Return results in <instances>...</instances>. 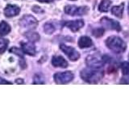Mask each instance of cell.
<instances>
[{"mask_svg": "<svg viewBox=\"0 0 129 121\" xmlns=\"http://www.w3.org/2000/svg\"><path fill=\"white\" fill-rule=\"evenodd\" d=\"M103 71L101 69L89 67L81 72V78L89 83H97L103 78Z\"/></svg>", "mask_w": 129, "mask_h": 121, "instance_id": "1", "label": "cell"}, {"mask_svg": "<svg viewBox=\"0 0 129 121\" xmlns=\"http://www.w3.org/2000/svg\"><path fill=\"white\" fill-rule=\"evenodd\" d=\"M106 44L112 52H115V53H121L127 48L125 42L118 36H110L107 39Z\"/></svg>", "mask_w": 129, "mask_h": 121, "instance_id": "2", "label": "cell"}, {"mask_svg": "<svg viewBox=\"0 0 129 121\" xmlns=\"http://www.w3.org/2000/svg\"><path fill=\"white\" fill-rule=\"evenodd\" d=\"M87 7H77L75 5H68L64 7V12L70 15H84L88 12Z\"/></svg>", "mask_w": 129, "mask_h": 121, "instance_id": "3", "label": "cell"}, {"mask_svg": "<svg viewBox=\"0 0 129 121\" xmlns=\"http://www.w3.org/2000/svg\"><path fill=\"white\" fill-rule=\"evenodd\" d=\"M74 74L70 71L57 73L54 75V80L56 84H66L73 80Z\"/></svg>", "mask_w": 129, "mask_h": 121, "instance_id": "4", "label": "cell"}, {"mask_svg": "<svg viewBox=\"0 0 129 121\" xmlns=\"http://www.w3.org/2000/svg\"><path fill=\"white\" fill-rule=\"evenodd\" d=\"M21 26L26 28H35L38 24V21L34 16L30 15H26L20 19Z\"/></svg>", "mask_w": 129, "mask_h": 121, "instance_id": "5", "label": "cell"}, {"mask_svg": "<svg viewBox=\"0 0 129 121\" xmlns=\"http://www.w3.org/2000/svg\"><path fill=\"white\" fill-rule=\"evenodd\" d=\"M60 48L71 60H77L80 57V54L78 53V52L74 48L66 46L64 44H60Z\"/></svg>", "mask_w": 129, "mask_h": 121, "instance_id": "6", "label": "cell"}, {"mask_svg": "<svg viewBox=\"0 0 129 121\" xmlns=\"http://www.w3.org/2000/svg\"><path fill=\"white\" fill-rule=\"evenodd\" d=\"M101 23L103 24V26L107 27V29L110 30H115V31H120L121 27L120 24L116 20H113L107 17H103L101 19Z\"/></svg>", "mask_w": 129, "mask_h": 121, "instance_id": "7", "label": "cell"}, {"mask_svg": "<svg viewBox=\"0 0 129 121\" xmlns=\"http://www.w3.org/2000/svg\"><path fill=\"white\" fill-rule=\"evenodd\" d=\"M86 64L89 66V67L101 69V67L103 66V59L99 58L98 56L92 55L87 57Z\"/></svg>", "mask_w": 129, "mask_h": 121, "instance_id": "8", "label": "cell"}, {"mask_svg": "<svg viewBox=\"0 0 129 121\" xmlns=\"http://www.w3.org/2000/svg\"><path fill=\"white\" fill-rule=\"evenodd\" d=\"M64 25L69 27L73 32H77L81 29L84 26V21L82 19L73 20V21H68L64 23Z\"/></svg>", "mask_w": 129, "mask_h": 121, "instance_id": "9", "label": "cell"}, {"mask_svg": "<svg viewBox=\"0 0 129 121\" xmlns=\"http://www.w3.org/2000/svg\"><path fill=\"white\" fill-rule=\"evenodd\" d=\"M20 11V8L16 5L9 4L4 9V14L7 17H13V16L18 15Z\"/></svg>", "mask_w": 129, "mask_h": 121, "instance_id": "10", "label": "cell"}, {"mask_svg": "<svg viewBox=\"0 0 129 121\" xmlns=\"http://www.w3.org/2000/svg\"><path fill=\"white\" fill-rule=\"evenodd\" d=\"M52 64L55 67L66 68L68 66V62L61 56H54L52 60Z\"/></svg>", "mask_w": 129, "mask_h": 121, "instance_id": "11", "label": "cell"}, {"mask_svg": "<svg viewBox=\"0 0 129 121\" xmlns=\"http://www.w3.org/2000/svg\"><path fill=\"white\" fill-rule=\"evenodd\" d=\"M21 48L22 50L24 53L31 55V56H34L36 54V48L35 46L32 44L31 43H21Z\"/></svg>", "mask_w": 129, "mask_h": 121, "instance_id": "12", "label": "cell"}, {"mask_svg": "<svg viewBox=\"0 0 129 121\" xmlns=\"http://www.w3.org/2000/svg\"><path fill=\"white\" fill-rule=\"evenodd\" d=\"M93 44L92 40L90 37L88 36H82L79 39L78 41V45L81 48H89Z\"/></svg>", "mask_w": 129, "mask_h": 121, "instance_id": "13", "label": "cell"}, {"mask_svg": "<svg viewBox=\"0 0 129 121\" xmlns=\"http://www.w3.org/2000/svg\"><path fill=\"white\" fill-rule=\"evenodd\" d=\"M11 32V27L7 22L2 21L0 23V36L7 35Z\"/></svg>", "mask_w": 129, "mask_h": 121, "instance_id": "14", "label": "cell"}, {"mask_svg": "<svg viewBox=\"0 0 129 121\" xmlns=\"http://www.w3.org/2000/svg\"><path fill=\"white\" fill-rule=\"evenodd\" d=\"M123 8H124V3H121L119 6L113 7L111 9V12L116 16V17L121 18L122 17L123 12Z\"/></svg>", "mask_w": 129, "mask_h": 121, "instance_id": "15", "label": "cell"}, {"mask_svg": "<svg viewBox=\"0 0 129 121\" xmlns=\"http://www.w3.org/2000/svg\"><path fill=\"white\" fill-rule=\"evenodd\" d=\"M111 4V2L110 0H102V2H101L100 5L99 7V9L102 12H107L109 9V7H110Z\"/></svg>", "mask_w": 129, "mask_h": 121, "instance_id": "16", "label": "cell"}, {"mask_svg": "<svg viewBox=\"0 0 129 121\" xmlns=\"http://www.w3.org/2000/svg\"><path fill=\"white\" fill-rule=\"evenodd\" d=\"M26 37L27 38V40H29L31 42H35V41H38L40 40V36L38 35V33L34 32H29L26 33Z\"/></svg>", "mask_w": 129, "mask_h": 121, "instance_id": "17", "label": "cell"}, {"mask_svg": "<svg viewBox=\"0 0 129 121\" xmlns=\"http://www.w3.org/2000/svg\"><path fill=\"white\" fill-rule=\"evenodd\" d=\"M44 30L47 34H52L55 31V27L51 23H46L44 26Z\"/></svg>", "mask_w": 129, "mask_h": 121, "instance_id": "18", "label": "cell"}, {"mask_svg": "<svg viewBox=\"0 0 129 121\" xmlns=\"http://www.w3.org/2000/svg\"><path fill=\"white\" fill-rule=\"evenodd\" d=\"M8 44H9V40H8L3 38L0 39V53H3L6 51Z\"/></svg>", "mask_w": 129, "mask_h": 121, "instance_id": "19", "label": "cell"}, {"mask_svg": "<svg viewBox=\"0 0 129 121\" xmlns=\"http://www.w3.org/2000/svg\"><path fill=\"white\" fill-rule=\"evenodd\" d=\"M121 70L123 75H127L129 74V63L127 62H124L121 64Z\"/></svg>", "mask_w": 129, "mask_h": 121, "instance_id": "20", "label": "cell"}, {"mask_svg": "<svg viewBox=\"0 0 129 121\" xmlns=\"http://www.w3.org/2000/svg\"><path fill=\"white\" fill-rule=\"evenodd\" d=\"M93 36H96V37H100V36H102L104 33V29L103 28H96L94 31H93Z\"/></svg>", "mask_w": 129, "mask_h": 121, "instance_id": "21", "label": "cell"}, {"mask_svg": "<svg viewBox=\"0 0 129 121\" xmlns=\"http://www.w3.org/2000/svg\"><path fill=\"white\" fill-rule=\"evenodd\" d=\"M11 52H14V53H15L16 55L19 56L20 57H23V53L22 52H20V49H19V48H12L10 50Z\"/></svg>", "mask_w": 129, "mask_h": 121, "instance_id": "22", "label": "cell"}, {"mask_svg": "<svg viewBox=\"0 0 129 121\" xmlns=\"http://www.w3.org/2000/svg\"><path fill=\"white\" fill-rule=\"evenodd\" d=\"M127 76L126 77V78H123L122 79V81H121V83H125V84H128L129 83V74H127Z\"/></svg>", "mask_w": 129, "mask_h": 121, "instance_id": "23", "label": "cell"}, {"mask_svg": "<svg viewBox=\"0 0 129 121\" xmlns=\"http://www.w3.org/2000/svg\"><path fill=\"white\" fill-rule=\"evenodd\" d=\"M0 84H11V82H7V81H5V79L0 78Z\"/></svg>", "mask_w": 129, "mask_h": 121, "instance_id": "24", "label": "cell"}, {"mask_svg": "<svg viewBox=\"0 0 129 121\" xmlns=\"http://www.w3.org/2000/svg\"><path fill=\"white\" fill-rule=\"evenodd\" d=\"M38 1L41 2V3H51L53 1V0H38Z\"/></svg>", "mask_w": 129, "mask_h": 121, "instance_id": "25", "label": "cell"}, {"mask_svg": "<svg viewBox=\"0 0 129 121\" xmlns=\"http://www.w3.org/2000/svg\"><path fill=\"white\" fill-rule=\"evenodd\" d=\"M17 83H23V82L21 80V81H19V80H17Z\"/></svg>", "mask_w": 129, "mask_h": 121, "instance_id": "26", "label": "cell"}, {"mask_svg": "<svg viewBox=\"0 0 129 121\" xmlns=\"http://www.w3.org/2000/svg\"><path fill=\"white\" fill-rule=\"evenodd\" d=\"M128 14H129V4H128Z\"/></svg>", "mask_w": 129, "mask_h": 121, "instance_id": "27", "label": "cell"}]
</instances>
